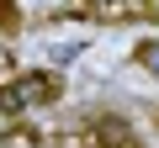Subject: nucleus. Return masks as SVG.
Wrapping results in <instances>:
<instances>
[{"label":"nucleus","instance_id":"obj_1","mask_svg":"<svg viewBox=\"0 0 159 148\" xmlns=\"http://www.w3.org/2000/svg\"><path fill=\"white\" fill-rule=\"evenodd\" d=\"M0 148H43V137H37L32 127H16V122H11L6 132H0Z\"/></svg>","mask_w":159,"mask_h":148},{"label":"nucleus","instance_id":"obj_2","mask_svg":"<svg viewBox=\"0 0 159 148\" xmlns=\"http://www.w3.org/2000/svg\"><path fill=\"white\" fill-rule=\"evenodd\" d=\"M148 74H154V80H159V37H148V42H138V53H133Z\"/></svg>","mask_w":159,"mask_h":148},{"label":"nucleus","instance_id":"obj_3","mask_svg":"<svg viewBox=\"0 0 159 148\" xmlns=\"http://www.w3.org/2000/svg\"><path fill=\"white\" fill-rule=\"evenodd\" d=\"M143 16H154V21H159V0H143Z\"/></svg>","mask_w":159,"mask_h":148}]
</instances>
